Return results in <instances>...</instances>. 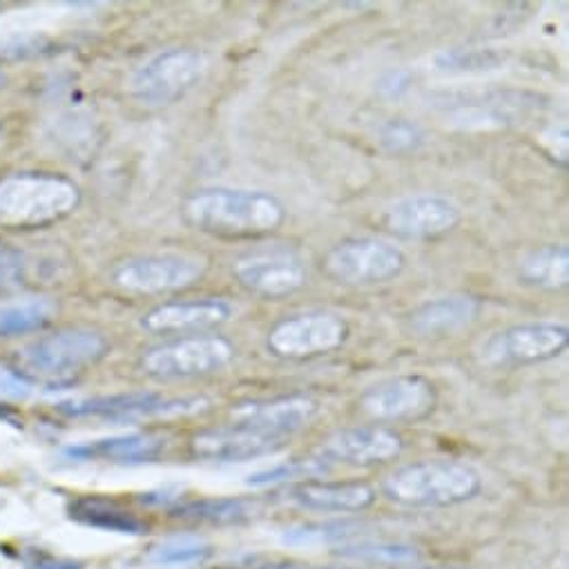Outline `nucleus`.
<instances>
[{
    "instance_id": "obj_1",
    "label": "nucleus",
    "mask_w": 569,
    "mask_h": 569,
    "mask_svg": "<svg viewBox=\"0 0 569 569\" xmlns=\"http://www.w3.org/2000/svg\"><path fill=\"white\" fill-rule=\"evenodd\" d=\"M183 219L199 232L223 239H254L287 221L283 203L263 190L201 188L186 197Z\"/></svg>"
},
{
    "instance_id": "obj_2",
    "label": "nucleus",
    "mask_w": 569,
    "mask_h": 569,
    "mask_svg": "<svg viewBox=\"0 0 569 569\" xmlns=\"http://www.w3.org/2000/svg\"><path fill=\"white\" fill-rule=\"evenodd\" d=\"M110 351L108 340L92 329H59L14 353V373L41 387H66Z\"/></svg>"
},
{
    "instance_id": "obj_3",
    "label": "nucleus",
    "mask_w": 569,
    "mask_h": 569,
    "mask_svg": "<svg viewBox=\"0 0 569 569\" xmlns=\"http://www.w3.org/2000/svg\"><path fill=\"white\" fill-rule=\"evenodd\" d=\"M81 203L79 186L54 172H14L0 179V226L32 230L70 217Z\"/></svg>"
},
{
    "instance_id": "obj_4",
    "label": "nucleus",
    "mask_w": 569,
    "mask_h": 569,
    "mask_svg": "<svg viewBox=\"0 0 569 569\" xmlns=\"http://www.w3.org/2000/svg\"><path fill=\"white\" fill-rule=\"evenodd\" d=\"M482 489L480 473L460 460L433 458L396 469L382 485L389 500L416 509H445L473 500Z\"/></svg>"
},
{
    "instance_id": "obj_5",
    "label": "nucleus",
    "mask_w": 569,
    "mask_h": 569,
    "mask_svg": "<svg viewBox=\"0 0 569 569\" xmlns=\"http://www.w3.org/2000/svg\"><path fill=\"white\" fill-rule=\"evenodd\" d=\"M208 270L203 257L157 252L130 257L114 266L112 283L130 296H163L190 289Z\"/></svg>"
},
{
    "instance_id": "obj_6",
    "label": "nucleus",
    "mask_w": 569,
    "mask_h": 569,
    "mask_svg": "<svg viewBox=\"0 0 569 569\" xmlns=\"http://www.w3.org/2000/svg\"><path fill=\"white\" fill-rule=\"evenodd\" d=\"M405 252L376 237L345 239L322 259V270L342 287H373L396 279L405 270Z\"/></svg>"
},
{
    "instance_id": "obj_7",
    "label": "nucleus",
    "mask_w": 569,
    "mask_h": 569,
    "mask_svg": "<svg viewBox=\"0 0 569 569\" xmlns=\"http://www.w3.org/2000/svg\"><path fill=\"white\" fill-rule=\"evenodd\" d=\"M234 358V347L221 336H186L141 356V371L157 380L201 378L226 369Z\"/></svg>"
},
{
    "instance_id": "obj_8",
    "label": "nucleus",
    "mask_w": 569,
    "mask_h": 569,
    "mask_svg": "<svg viewBox=\"0 0 569 569\" xmlns=\"http://www.w3.org/2000/svg\"><path fill=\"white\" fill-rule=\"evenodd\" d=\"M351 329L349 322L331 311H309L277 322L266 338L268 351L279 360L302 362L338 351Z\"/></svg>"
},
{
    "instance_id": "obj_9",
    "label": "nucleus",
    "mask_w": 569,
    "mask_h": 569,
    "mask_svg": "<svg viewBox=\"0 0 569 569\" xmlns=\"http://www.w3.org/2000/svg\"><path fill=\"white\" fill-rule=\"evenodd\" d=\"M206 72V59L192 48H170L146 61L132 77V97L148 108H163L183 99Z\"/></svg>"
},
{
    "instance_id": "obj_10",
    "label": "nucleus",
    "mask_w": 569,
    "mask_h": 569,
    "mask_svg": "<svg viewBox=\"0 0 569 569\" xmlns=\"http://www.w3.org/2000/svg\"><path fill=\"white\" fill-rule=\"evenodd\" d=\"M569 345L562 322H527L493 333L482 345V362L489 367H529L558 358Z\"/></svg>"
},
{
    "instance_id": "obj_11",
    "label": "nucleus",
    "mask_w": 569,
    "mask_h": 569,
    "mask_svg": "<svg viewBox=\"0 0 569 569\" xmlns=\"http://www.w3.org/2000/svg\"><path fill=\"white\" fill-rule=\"evenodd\" d=\"M203 405V398H163L159 393L132 391L61 402L57 411L68 418H103L114 422H134L148 418H172L194 413L201 411Z\"/></svg>"
},
{
    "instance_id": "obj_12",
    "label": "nucleus",
    "mask_w": 569,
    "mask_h": 569,
    "mask_svg": "<svg viewBox=\"0 0 569 569\" xmlns=\"http://www.w3.org/2000/svg\"><path fill=\"white\" fill-rule=\"evenodd\" d=\"M232 274L246 291L266 300L289 298L307 287V266L291 250H263L239 257Z\"/></svg>"
},
{
    "instance_id": "obj_13",
    "label": "nucleus",
    "mask_w": 569,
    "mask_h": 569,
    "mask_svg": "<svg viewBox=\"0 0 569 569\" xmlns=\"http://www.w3.org/2000/svg\"><path fill=\"white\" fill-rule=\"evenodd\" d=\"M438 402L436 387L422 376H396L373 385L360 398L362 411L380 422H411L427 418Z\"/></svg>"
},
{
    "instance_id": "obj_14",
    "label": "nucleus",
    "mask_w": 569,
    "mask_h": 569,
    "mask_svg": "<svg viewBox=\"0 0 569 569\" xmlns=\"http://www.w3.org/2000/svg\"><path fill=\"white\" fill-rule=\"evenodd\" d=\"M462 219L460 208L442 194H411L385 210L382 223L402 239L429 241L449 234Z\"/></svg>"
},
{
    "instance_id": "obj_15",
    "label": "nucleus",
    "mask_w": 569,
    "mask_h": 569,
    "mask_svg": "<svg viewBox=\"0 0 569 569\" xmlns=\"http://www.w3.org/2000/svg\"><path fill=\"white\" fill-rule=\"evenodd\" d=\"M318 411L320 407L311 396L291 393L241 402L232 407L230 418L232 425L289 440L296 431L305 429L318 416Z\"/></svg>"
},
{
    "instance_id": "obj_16",
    "label": "nucleus",
    "mask_w": 569,
    "mask_h": 569,
    "mask_svg": "<svg viewBox=\"0 0 569 569\" xmlns=\"http://www.w3.org/2000/svg\"><path fill=\"white\" fill-rule=\"evenodd\" d=\"M402 449V438L387 427H351L327 438L318 451V458L331 467H376L400 458Z\"/></svg>"
},
{
    "instance_id": "obj_17",
    "label": "nucleus",
    "mask_w": 569,
    "mask_h": 569,
    "mask_svg": "<svg viewBox=\"0 0 569 569\" xmlns=\"http://www.w3.org/2000/svg\"><path fill=\"white\" fill-rule=\"evenodd\" d=\"M287 445V438H274L239 425H230L199 431L190 442V451L194 458L206 462H248L272 456Z\"/></svg>"
},
{
    "instance_id": "obj_18",
    "label": "nucleus",
    "mask_w": 569,
    "mask_h": 569,
    "mask_svg": "<svg viewBox=\"0 0 569 569\" xmlns=\"http://www.w3.org/2000/svg\"><path fill=\"white\" fill-rule=\"evenodd\" d=\"M234 309L230 302L221 298H199V300H181L166 302L150 309L141 318V327L154 336H183V333H201L226 325L232 318Z\"/></svg>"
},
{
    "instance_id": "obj_19",
    "label": "nucleus",
    "mask_w": 569,
    "mask_h": 569,
    "mask_svg": "<svg viewBox=\"0 0 569 569\" xmlns=\"http://www.w3.org/2000/svg\"><path fill=\"white\" fill-rule=\"evenodd\" d=\"M166 438L157 433H121L110 438H99L66 449L70 460L79 462H114V465H143L154 462L163 449Z\"/></svg>"
},
{
    "instance_id": "obj_20",
    "label": "nucleus",
    "mask_w": 569,
    "mask_h": 569,
    "mask_svg": "<svg viewBox=\"0 0 569 569\" xmlns=\"http://www.w3.org/2000/svg\"><path fill=\"white\" fill-rule=\"evenodd\" d=\"M291 498L309 511L320 513H360L373 507L376 491L367 482H329L309 480L293 487Z\"/></svg>"
},
{
    "instance_id": "obj_21",
    "label": "nucleus",
    "mask_w": 569,
    "mask_h": 569,
    "mask_svg": "<svg viewBox=\"0 0 569 569\" xmlns=\"http://www.w3.org/2000/svg\"><path fill=\"white\" fill-rule=\"evenodd\" d=\"M480 309H482L480 302L471 296L436 298L420 305L411 313L409 325L418 336H425V338L453 336L467 329L471 322H476Z\"/></svg>"
},
{
    "instance_id": "obj_22",
    "label": "nucleus",
    "mask_w": 569,
    "mask_h": 569,
    "mask_svg": "<svg viewBox=\"0 0 569 569\" xmlns=\"http://www.w3.org/2000/svg\"><path fill=\"white\" fill-rule=\"evenodd\" d=\"M68 513L72 520L86 527H94L112 533L141 536L148 531V525L137 513L126 509L121 502L103 496H77L70 500Z\"/></svg>"
},
{
    "instance_id": "obj_23",
    "label": "nucleus",
    "mask_w": 569,
    "mask_h": 569,
    "mask_svg": "<svg viewBox=\"0 0 569 569\" xmlns=\"http://www.w3.org/2000/svg\"><path fill=\"white\" fill-rule=\"evenodd\" d=\"M170 513L181 520L208 525H239L257 513V502L250 498H194L170 507Z\"/></svg>"
},
{
    "instance_id": "obj_24",
    "label": "nucleus",
    "mask_w": 569,
    "mask_h": 569,
    "mask_svg": "<svg viewBox=\"0 0 569 569\" xmlns=\"http://www.w3.org/2000/svg\"><path fill=\"white\" fill-rule=\"evenodd\" d=\"M527 287L542 291L565 289L569 281V250L562 243H549L529 252L518 270Z\"/></svg>"
},
{
    "instance_id": "obj_25",
    "label": "nucleus",
    "mask_w": 569,
    "mask_h": 569,
    "mask_svg": "<svg viewBox=\"0 0 569 569\" xmlns=\"http://www.w3.org/2000/svg\"><path fill=\"white\" fill-rule=\"evenodd\" d=\"M54 316L57 305L50 298H30L23 302L0 307V338L41 331L52 322Z\"/></svg>"
},
{
    "instance_id": "obj_26",
    "label": "nucleus",
    "mask_w": 569,
    "mask_h": 569,
    "mask_svg": "<svg viewBox=\"0 0 569 569\" xmlns=\"http://www.w3.org/2000/svg\"><path fill=\"white\" fill-rule=\"evenodd\" d=\"M340 558L365 562V565H411L418 560V551L413 545L407 542H387V540H360V542H345L338 549Z\"/></svg>"
},
{
    "instance_id": "obj_27",
    "label": "nucleus",
    "mask_w": 569,
    "mask_h": 569,
    "mask_svg": "<svg viewBox=\"0 0 569 569\" xmlns=\"http://www.w3.org/2000/svg\"><path fill=\"white\" fill-rule=\"evenodd\" d=\"M331 471V465H327L322 458H298V460H287L281 465H274L270 469H261L257 473H250L246 485L248 487H279V485H289V482H309L325 478Z\"/></svg>"
},
{
    "instance_id": "obj_28",
    "label": "nucleus",
    "mask_w": 569,
    "mask_h": 569,
    "mask_svg": "<svg viewBox=\"0 0 569 569\" xmlns=\"http://www.w3.org/2000/svg\"><path fill=\"white\" fill-rule=\"evenodd\" d=\"M212 553V545L197 533H177L159 540L146 553L152 565H197Z\"/></svg>"
},
{
    "instance_id": "obj_29",
    "label": "nucleus",
    "mask_w": 569,
    "mask_h": 569,
    "mask_svg": "<svg viewBox=\"0 0 569 569\" xmlns=\"http://www.w3.org/2000/svg\"><path fill=\"white\" fill-rule=\"evenodd\" d=\"M356 525L351 522H309L296 525L281 533V542L291 547H322L333 542H349L356 536Z\"/></svg>"
},
{
    "instance_id": "obj_30",
    "label": "nucleus",
    "mask_w": 569,
    "mask_h": 569,
    "mask_svg": "<svg viewBox=\"0 0 569 569\" xmlns=\"http://www.w3.org/2000/svg\"><path fill=\"white\" fill-rule=\"evenodd\" d=\"M378 141L387 152L409 154L422 146L425 134H422L420 126L409 119H389L380 126Z\"/></svg>"
},
{
    "instance_id": "obj_31",
    "label": "nucleus",
    "mask_w": 569,
    "mask_h": 569,
    "mask_svg": "<svg viewBox=\"0 0 569 569\" xmlns=\"http://www.w3.org/2000/svg\"><path fill=\"white\" fill-rule=\"evenodd\" d=\"M505 59L496 50H447L436 57V66L442 72H480L493 70Z\"/></svg>"
},
{
    "instance_id": "obj_32",
    "label": "nucleus",
    "mask_w": 569,
    "mask_h": 569,
    "mask_svg": "<svg viewBox=\"0 0 569 569\" xmlns=\"http://www.w3.org/2000/svg\"><path fill=\"white\" fill-rule=\"evenodd\" d=\"M26 281V259L19 250L0 243V296H8Z\"/></svg>"
},
{
    "instance_id": "obj_33",
    "label": "nucleus",
    "mask_w": 569,
    "mask_h": 569,
    "mask_svg": "<svg viewBox=\"0 0 569 569\" xmlns=\"http://www.w3.org/2000/svg\"><path fill=\"white\" fill-rule=\"evenodd\" d=\"M41 50L39 39H30V37H12L0 41V61H8V59H23L30 54H37Z\"/></svg>"
},
{
    "instance_id": "obj_34",
    "label": "nucleus",
    "mask_w": 569,
    "mask_h": 569,
    "mask_svg": "<svg viewBox=\"0 0 569 569\" xmlns=\"http://www.w3.org/2000/svg\"><path fill=\"white\" fill-rule=\"evenodd\" d=\"M32 393V385L26 382L19 373L0 369V398L26 400Z\"/></svg>"
},
{
    "instance_id": "obj_35",
    "label": "nucleus",
    "mask_w": 569,
    "mask_h": 569,
    "mask_svg": "<svg viewBox=\"0 0 569 569\" xmlns=\"http://www.w3.org/2000/svg\"><path fill=\"white\" fill-rule=\"evenodd\" d=\"M411 86V74L407 70H393V72H387L382 79H380V92L389 99L393 97H400L409 90Z\"/></svg>"
},
{
    "instance_id": "obj_36",
    "label": "nucleus",
    "mask_w": 569,
    "mask_h": 569,
    "mask_svg": "<svg viewBox=\"0 0 569 569\" xmlns=\"http://www.w3.org/2000/svg\"><path fill=\"white\" fill-rule=\"evenodd\" d=\"M30 569H83L81 562L70 558H57L50 553H37L34 560H30Z\"/></svg>"
},
{
    "instance_id": "obj_37",
    "label": "nucleus",
    "mask_w": 569,
    "mask_h": 569,
    "mask_svg": "<svg viewBox=\"0 0 569 569\" xmlns=\"http://www.w3.org/2000/svg\"><path fill=\"white\" fill-rule=\"evenodd\" d=\"M261 569H329V567L307 565V562H272V565H266Z\"/></svg>"
},
{
    "instance_id": "obj_38",
    "label": "nucleus",
    "mask_w": 569,
    "mask_h": 569,
    "mask_svg": "<svg viewBox=\"0 0 569 569\" xmlns=\"http://www.w3.org/2000/svg\"><path fill=\"white\" fill-rule=\"evenodd\" d=\"M418 569H467L460 565H433V567H418Z\"/></svg>"
},
{
    "instance_id": "obj_39",
    "label": "nucleus",
    "mask_w": 569,
    "mask_h": 569,
    "mask_svg": "<svg viewBox=\"0 0 569 569\" xmlns=\"http://www.w3.org/2000/svg\"><path fill=\"white\" fill-rule=\"evenodd\" d=\"M3 88H6V74L0 72V90H3Z\"/></svg>"
}]
</instances>
